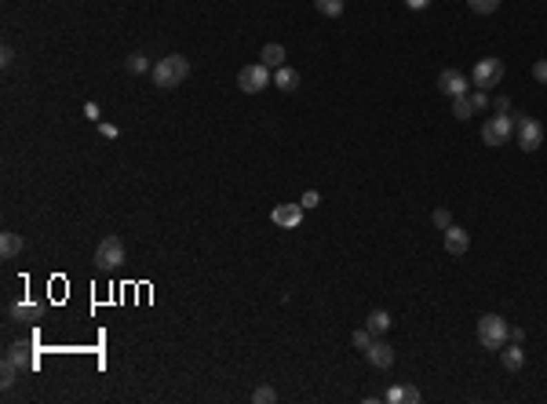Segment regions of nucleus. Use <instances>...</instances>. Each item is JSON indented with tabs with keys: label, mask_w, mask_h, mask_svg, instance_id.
<instances>
[{
	"label": "nucleus",
	"mask_w": 547,
	"mask_h": 404,
	"mask_svg": "<svg viewBox=\"0 0 547 404\" xmlns=\"http://www.w3.org/2000/svg\"><path fill=\"white\" fill-rule=\"evenodd\" d=\"M511 135H515V117L511 113H496V117L486 120V128H481V142L496 149V146L511 142Z\"/></svg>",
	"instance_id": "obj_3"
},
{
	"label": "nucleus",
	"mask_w": 547,
	"mask_h": 404,
	"mask_svg": "<svg viewBox=\"0 0 547 404\" xmlns=\"http://www.w3.org/2000/svg\"><path fill=\"white\" fill-rule=\"evenodd\" d=\"M365 357H368V364H372V368H379V372L394 368V346L384 343V339H372V346L365 350Z\"/></svg>",
	"instance_id": "obj_9"
},
{
	"label": "nucleus",
	"mask_w": 547,
	"mask_h": 404,
	"mask_svg": "<svg viewBox=\"0 0 547 404\" xmlns=\"http://www.w3.org/2000/svg\"><path fill=\"white\" fill-rule=\"evenodd\" d=\"M274 84L288 95V92H296V87H299V73L292 70V66H277V70H274Z\"/></svg>",
	"instance_id": "obj_16"
},
{
	"label": "nucleus",
	"mask_w": 547,
	"mask_h": 404,
	"mask_svg": "<svg viewBox=\"0 0 547 404\" xmlns=\"http://www.w3.org/2000/svg\"><path fill=\"white\" fill-rule=\"evenodd\" d=\"M299 204L303 208H317V204H321V193H317V189H307V193L299 197Z\"/></svg>",
	"instance_id": "obj_28"
},
{
	"label": "nucleus",
	"mask_w": 547,
	"mask_h": 404,
	"mask_svg": "<svg viewBox=\"0 0 547 404\" xmlns=\"http://www.w3.org/2000/svg\"><path fill=\"white\" fill-rule=\"evenodd\" d=\"M467 248H470V233L464 226H449V230H445V251L460 259V255H467Z\"/></svg>",
	"instance_id": "obj_11"
},
{
	"label": "nucleus",
	"mask_w": 547,
	"mask_h": 404,
	"mask_svg": "<svg viewBox=\"0 0 547 404\" xmlns=\"http://www.w3.org/2000/svg\"><path fill=\"white\" fill-rule=\"evenodd\" d=\"M285 44H266L263 52H259V62L263 66H270V70H277V66H285Z\"/></svg>",
	"instance_id": "obj_17"
},
{
	"label": "nucleus",
	"mask_w": 547,
	"mask_h": 404,
	"mask_svg": "<svg viewBox=\"0 0 547 404\" xmlns=\"http://www.w3.org/2000/svg\"><path fill=\"white\" fill-rule=\"evenodd\" d=\"M533 81L547 84V59H537V66H533Z\"/></svg>",
	"instance_id": "obj_29"
},
{
	"label": "nucleus",
	"mask_w": 547,
	"mask_h": 404,
	"mask_svg": "<svg viewBox=\"0 0 547 404\" xmlns=\"http://www.w3.org/2000/svg\"><path fill=\"white\" fill-rule=\"evenodd\" d=\"M478 343H481V350H496V353H500L507 343H511V324H507L500 313H486V317H478Z\"/></svg>",
	"instance_id": "obj_2"
},
{
	"label": "nucleus",
	"mask_w": 547,
	"mask_h": 404,
	"mask_svg": "<svg viewBox=\"0 0 547 404\" xmlns=\"http://www.w3.org/2000/svg\"><path fill=\"white\" fill-rule=\"evenodd\" d=\"M500 364H504L507 372H521V368H526V350H521V343H507L500 350Z\"/></svg>",
	"instance_id": "obj_12"
},
{
	"label": "nucleus",
	"mask_w": 547,
	"mask_h": 404,
	"mask_svg": "<svg viewBox=\"0 0 547 404\" xmlns=\"http://www.w3.org/2000/svg\"><path fill=\"white\" fill-rule=\"evenodd\" d=\"M430 222H435L438 230L445 233V230H449V226H452V215H449V208H435V211H430Z\"/></svg>",
	"instance_id": "obj_25"
},
{
	"label": "nucleus",
	"mask_w": 547,
	"mask_h": 404,
	"mask_svg": "<svg viewBox=\"0 0 547 404\" xmlns=\"http://www.w3.org/2000/svg\"><path fill=\"white\" fill-rule=\"evenodd\" d=\"M124 66H128V73H135V77H143V73H150V70H154V66H150V59H146L143 52L128 55V62H124Z\"/></svg>",
	"instance_id": "obj_23"
},
{
	"label": "nucleus",
	"mask_w": 547,
	"mask_h": 404,
	"mask_svg": "<svg viewBox=\"0 0 547 404\" xmlns=\"http://www.w3.org/2000/svg\"><path fill=\"white\" fill-rule=\"evenodd\" d=\"M95 266L99 270H117V266H124V241L121 237H106V241H99V248H95Z\"/></svg>",
	"instance_id": "obj_6"
},
{
	"label": "nucleus",
	"mask_w": 547,
	"mask_h": 404,
	"mask_svg": "<svg viewBox=\"0 0 547 404\" xmlns=\"http://www.w3.org/2000/svg\"><path fill=\"white\" fill-rule=\"evenodd\" d=\"M22 248H26L22 233H15V230L0 233V259H15V255H22Z\"/></svg>",
	"instance_id": "obj_13"
},
{
	"label": "nucleus",
	"mask_w": 547,
	"mask_h": 404,
	"mask_svg": "<svg viewBox=\"0 0 547 404\" xmlns=\"http://www.w3.org/2000/svg\"><path fill=\"white\" fill-rule=\"evenodd\" d=\"M390 324H394V321H390V313H387V310H372V313H368V321H365V328H368L372 335H384Z\"/></svg>",
	"instance_id": "obj_18"
},
{
	"label": "nucleus",
	"mask_w": 547,
	"mask_h": 404,
	"mask_svg": "<svg viewBox=\"0 0 547 404\" xmlns=\"http://www.w3.org/2000/svg\"><path fill=\"white\" fill-rule=\"evenodd\" d=\"M314 11L325 19H339L343 15V0H314Z\"/></svg>",
	"instance_id": "obj_21"
},
{
	"label": "nucleus",
	"mask_w": 547,
	"mask_h": 404,
	"mask_svg": "<svg viewBox=\"0 0 547 404\" xmlns=\"http://www.w3.org/2000/svg\"><path fill=\"white\" fill-rule=\"evenodd\" d=\"M8 317L11 321H37V317H41V306H33V302H19V306L8 310Z\"/></svg>",
	"instance_id": "obj_19"
},
{
	"label": "nucleus",
	"mask_w": 547,
	"mask_h": 404,
	"mask_svg": "<svg viewBox=\"0 0 547 404\" xmlns=\"http://www.w3.org/2000/svg\"><path fill=\"white\" fill-rule=\"evenodd\" d=\"M452 117H460V120H470V117H475V103H470V92L460 95V98H452Z\"/></svg>",
	"instance_id": "obj_20"
},
{
	"label": "nucleus",
	"mask_w": 547,
	"mask_h": 404,
	"mask_svg": "<svg viewBox=\"0 0 547 404\" xmlns=\"http://www.w3.org/2000/svg\"><path fill=\"white\" fill-rule=\"evenodd\" d=\"M84 117L99 124V106H95V103H88V106H84Z\"/></svg>",
	"instance_id": "obj_35"
},
{
	"label": "nucleus",
	"mask_w": 547,
	"mask_h": 404,
	"mask_svg": "<svg viewBox=\"0 0 547 404\" xmlns=\"http://www.w3.org/2000/svg\"><path fill=\"white\" fill-rule=\"evenodd\" d=\"M515 135H518V146L526 149V153H537V149L544 146V124H540L537 117H526V113H518Z\"/></svg>",
	"instance_id": "obj_4"
},
{
	"label": "nucleus",
	"mask_w": 547,
	"mask_h": 404,
	"mask_svg": "<svg viewBox=\"0 0 547 404\" xmlns=\"http://www.w3.org/2000/svg\"><path fill=\"white\" fill-rule=\"evenodd\" d=\"M470 11H478V15H493L496 8H500V0H467Z\"/></svg>",
	"instance_id": "obj_26"
},
{
	"label": "nucleus",
	"mask_w": 547,
	"mask_h": 404,
	"mask_svg": "<svg viewBox=\"0 0 547 404\" xmlns=\"http://www.w3.org/2000/svg\"><path fill=\"white\" fill-rule=\"evenodd\" d=\"M19 375H22V368H19V364H11V361H4V364H0V386H4V390H11V386H15V383H19Z\"/></svg>",
	"instance_id": "obj_22"
},
{
	"label": "nucleus",
	"mask_w": 547,
	"mask_h": 404,
	"mask_svg": "<svg viewBox=\"0 0 547 404\" xmlns=\"http://www.w3.org/2000/svg\"><path fill=\"white\" fill-rule=\"evenodd\" d=\"M303 204H277L274 211H270V219H274V226H281V230H296V226L303 222Z\"/></svg>",
	"instance_id": "obj_10"
},
{
	"label": "nucleus",
	"mask_w": 547,
	"mask_h": 404,
	"mask_svg": "<svg viewBox=\"0 0 547 404\" xmlns=\"http://www.w3.org/2000/svg\"><path fill=\"white\" fill-rule=\"evenodd\" d=\"M470 103H475V113H478V109H486V106H489V95L481 92V87H475V92H470Z\"/></svg>",
	"instance_id": "obj_30"
},
{
	"label": "nucleus",
	"mask_w": 547,
	"mask_h": 404,
	"mask_svg": "<svg viewBox=\"0 0 547 404\" xmlns=\"http://www.w3.org/2000/svg\"><path fill=\"white\" fill-rule=\"evenodd\" d=\"M99 135H103V138H117L121 131H117V124H106V120H99Z\"/></svg>",
	"instance_id": "obj_31"
},
{
	"label": "nucleus",
	"mask_w": 547,
	"mask_h": 404,
	"mask_svg": "<svg viewBox=\"0 0 547 404\" xmlns=\"http://www.w3.org/2000/svg\"><path fill=\"white\" fill-rule=\"evenodd\" d=\"M11 62H15V47H0V66H11Z\"/></svg>",
	"instance_id": "obj_33"
},
{
	"label": "nucleus",
	"mask_w": 547,
	"mask_h": 404,
	"mask_svg": "<svg viewBox=\"0 0 547 404\" xmlns=\"http://www.w3.org/2000/svg\"><path fill=\"white\" fill-rule=\"evenodd\" d=\"M438 92L449 95V98H460V95L470 92V87H467V77H464L460 70H441L438 73Z\"/></svg>",
	"instance_id": "obj_8"
},
{
	"label": "nucleus",
	"mask_w": 547,
	"mask_h": 404,
	"mask_svg": "<svg viewBox=\"0 0 547 404\" xmlns=\"http://www.w3.org/2000/svg\"><path fill=\"white\" fill-rule=\"evenodd\" d=\"M384 401H390V404H419V401H424V394H419L416 386H390Z\"/></svg>",
	"instance_id": "obj_14"
},
{
	"label": "nucleus",
	"mask_w": 547,
	"mask_h": 404,
	"mask_svg": "<svg viewBox=\"0 0 547 404\" xmlns=\"http://www.w3.org/2000/svg\"><path fill=\"white\" fill-rule=\"evenodd\" d=\"M150 77H154V87H161V92H172V87H179V84L190 77V59H186V55L161 59L157 66L150 70Z\"/></svg>",
	"instance_id": "obj_1"
},
{
	"label": "nucleus",
	"mask_w": 547,
	"mask_h": 404,
	"mask_svg": "<svg viewBox=\"0 0 547 404\" xmlns=\"http://www.w3.org/2000/svg\"><path fill=\"white\" fill-rule=\"evenodd\" d=\"M252 401H256V404H274L277 401V390L274 386H256V390H252Z\"/></svg>",
	"instance_id": "obj_24"
},
{
	"label": "nucleus",
	"mask_w": 547,
	"mask_h": 404,
	"mask_svg": "<svg viewBox=\"0 0 547 404\" xmlns=\"http://www.w3.org/2000/svg\"><path fill=\"white\" fill-rule=\"evenodd\" d=\"M504 81V62L500 59H478L475 62V70H470V84L475 87H481V92H489V87H496Z\"/></svg>",
	"instance_id": "obj_5"
},
{
	"label": "nucleus",
	"mask_w": 547,
	"mask_h": 404,
	"mask_svg": "<svg viewBox=\"0 0 547 404\" xmlns=\"http://www.w3.org/2000/svg\"><path fill=\"white\" fill-rule=\"evenodd\" d=\"M493 109H496V113H511V98H507V95L493 98Z\"/></svg>",
	"instance_id": "obj_32"
},
{
	"label": "nucleus",
	"mask_w": 547,
	"mask_h": 404,
	"mask_svg": "<svg viewBox=\"0 0 547 404\" xmlns=\"http://www.w3.org/2000/svg\"><path fill=\"white\" fill-rule=\"evenodd\" d=\"M372 339H376V335L365 328V332H354V335H350V343H354V350H368V346H372Z\"/></svg>",
	"instance_id": "obj_27"
},
{
	"label": "nucleus",
	"mask_w": 547,
	"mask_h": 404,
	"mask_svg": "<svg viewBox=\"0 0 547 404\" xmlns=\"http://www.w3.org/2000/svg\"><path fill=\"white\" fill-rule=\"evenodd\" d=\"M4 361L19 364L22 372H26V368H33V357H30V343H11V346L4 350Z\"/></svg>",
	"instance_id": "obj_15"
},
{
	"label": "nucleus",
	"mask_w": 547,
	"mask_h": 404,
	"mask_svg": "<svg viewBox=\"0 0 547 404\" xmlns=\"http://www.w3.org/2000/svg\"><path fill=\"white\" fill-rule=\"evenodd\" d=\"M270 81H274L270 77V66H263V62H252V66H245V70L237 73V87L245 95H259Z\"/></svg>",
	"instance_id": "obj_7"
},
{
	"label": "nucleus",
	"mask_w": 547,
	"mask_h": 404,
	"mask_svg": "<svg viewBox=\"0 0 547 404\" xmlns=\"http://www.w3.org/2000/svg\"><path fill=\"white\" fill-rule=\"evenodd\" d=\"M405 8H409V11H424V8H430V0H405Z\"/></svg>",
	"instance_id": "obj_34"
}]
</instances>
